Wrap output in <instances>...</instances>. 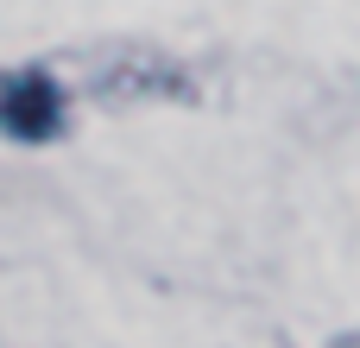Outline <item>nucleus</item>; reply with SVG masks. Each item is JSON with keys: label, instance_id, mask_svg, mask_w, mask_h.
Segmentation results:
<instances>
[{"label": "nucleus", "instance_id": "1", "mask_svg": "<svg viewBox=\"0 0 360 348\" xmlns=\"http://www.w3.org/2000/svg\"><path fill=\"white\" fill-rule=\"evenodd\" d=\"M0 127L13 139H51L63 127V89L44 70H19L0 82Z\"/></svg>", "mask_w": 360, "mask_h": 348}]
</instances>
